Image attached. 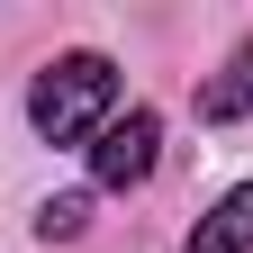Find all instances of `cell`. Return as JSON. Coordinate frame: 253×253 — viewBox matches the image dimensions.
Returning <instances> with one entry per match:
<instances>
[{"instance_id": "6da1fadb", "label": "cell", "mask_w": 253, "mask_h": 253, "mask_svg": "<svg viewBox=\"0 0 253 253\" xmlns=\"http://www.w3.org/2000/svg\"><path fill=\"white\" fill-rule=\"evenodd\" d=\"M27 118H37L45 145L100 136V126L118 118V63H109V54H63V63H45L37 90H27Z\"/></svg>"}, {"instance_id": "7a4b0ae2", "label": "cell", "mask_w": 253, "mask_h": 253, "mask_svg": "<svg viewBox=\"0 0 253 253\" xmlns=\"http://www.w3.org/2000/svg\"><path fill=\"white\" fill-rule=\"evenodd\" d=\"M154 145H163V118H154V109L109 118L100 136H90V181H100V190H136V181H154Z\"/></svg>"}, {"instance_id": "3957f363", "label": "cell", "mask_w": 253, "mask_h": 253, "mask_svg": "<svg viewBox=\"0 0 253 253\" xmlns=\"http://www.w3.org/2000/svg\"><path fill=\"white\" fill-rule=\"evenodd\" d=\"M190 253H253V181H235L199 226H190Z\"/></svg>"}, {"instance_id": "277c9868", "label": "cell", "mask_w": 253, "mask_h": 253, "mask_svg": "<svg viewBox=\"0 0 253 253\" xmlns=\"http://www.w3.org/2000/svg\"><path fill=\"white\" fill-rule=\"evenodd\" d=\"M244 109H253V37L226 54V73H217V82H199V118H208V126H235Z\"/></svg>"}, {"instance_id": "5b68a950", "label": "cell", "mask_w": 253, "mask_h": 253, "mask_svg": "<svg viewBox=\"0 0 253 253\" xmlns=\"http://www.w3.org/2000/svg\"><path fill=\"white\" fill-rule=\"evenodd\" d=\"M82 226H90V199H82V190H63V199L37 208V235H45V244H73Z\"/></svg>"}]
</instances>
